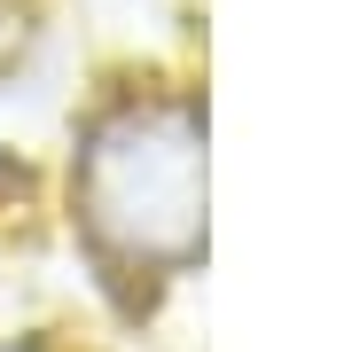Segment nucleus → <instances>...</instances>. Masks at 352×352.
<instances>
[{
    "label": "nucleus",
    "mask_w": 352,
    "mask_h": 352,
    "mask_svg": "<svg viewBox=\"0 0 352 352\" xmlns=\"http://www.w3.org/2000/svg\"><path fill=\"white\" fill-rule=\"evenodd\" d=\"M212 196V118L196 78L126 71L102 78L71 118L63 219L102 289H173L204 266Z\"/></svg>",
    "instance_id": "1"
},
{
    "label": "nucleus",
    "mask_w": 352,
    "mask_h": 352,
    "mask_svg": "<svg viewBox=\"0 0 352 352\" xmlns=\"http://www.w3.org/2000/svg\"><path fill=\"white\" fill-rule=\"evenodd\" d=\"M0 352H55V344L32 337V329H0Z\"/></svg>",
    "instance_id": "2"
}]
</instances>
